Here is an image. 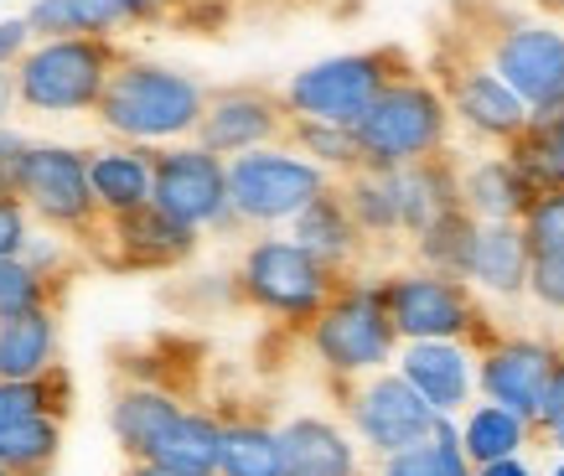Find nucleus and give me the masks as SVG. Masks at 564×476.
<instances>
[{
  "instance_id": "nucleus-45",
  "label": "nucleus",
  "mask_w": 564,
  "mask_h": 476,
  "mask_svg": "<svg viewBox=\"0 0 564 476\" xmlns=\"http://www.w3.org/2000/svg\"><path fill=\"white\" fill-rule=\"evenodd\" d=\"M11 99H21V94H17V78L0 68V125H6V115H11Z\"/></svg>"
},
{
  "instance_id": "nucleus-32",
  "label": "nucleus",
  "mask_w": 564,
  "mask_h": 476,
  "mask_svg": "<svg viewBox=\"0 0 564 476\" xmlns=\"http://www.w3.org/2000/svg\"><path fill=\"white\" fill-rule=\"evenodd\" d=\"M295 145L306 151V161H316L322 171H362V145L352 125H322V119H295L291 125Z\"/></svg>"
},
{
  "instance_id": "nucleus-43",
  "label": "nucleus",
  "mask_w": 564,
  "mask_h": 476,
  "mask_svg": "<svg viewBox=\"0 0 564 476\" xmlns=\"http://www.w3.org/2000/svg\"><path fill=\"white\" fill-rule=\"evenodd\" d=\"M26 42H32V21H26V17H6V21H0V68L21 63V57L32 52Z\"/></svg>"
},
{
  "instance_id": "nucleus-35",
  "label": "nucleus",
  "mask_w": 564,
  "mask_h": 476,
  "mask_svg": "<svg viewBox=\"0 0 564 476\" xmlns=\"http://www.w3.org/2000/svg\"><path fill=\"white\" fill-rule=\"evenodd\" d=\"M42 306V270H32L26 259H0V316Z\"/></svg>"
},
{
  "instance_id": "nucleus-6",
  "label": "nucleus",
  "mask_w": 564,
  "mask_h": 476,
  "mask_svg": "<svg viewBox=\"0 0 564 476\" xmlns=\"http://www.w3.org/2000/svg\"><path fill=\"white\" fill-rule=\"evenodd\" d=\"M332 264L301 249L295 238H259L239 264V285L259 311H274L285 322H316L326 301L337 295Z\"/></svg>"
},
{
  "instance_id": "nucleus-26",
  "label": "nucleus",
  "mask_w": 564,
  "mask_h": 476,
  "mask_svg": "<svg viewBox=\"0 0 564 476\" xmlns=\"http://www.w3.org/2000/svg\"><path fill=\"white\" fill-rule=\"evenodd\" d=\"M529 445V420L513 414L502 404H477L466 409L462 420V451L471 466H492V461H508Z\"/></svg>"
},
{
  "instance_id": "nucleus-18",
  "label": "nucleus",
  "mask_w": 564,
  "mask_h": 476,
  "mask_svg": "<svg viewBox=\"0 0 564 476\" xmlns=\"http://www.w3.org/2000/svg\"><path fill=\"white\" fill-rule=\"evenodd\" d=\"M115 244H120L124 264H140V270H166L176 259H187L197 249V228L176 223L172 213H161L155 203L135 207V213H120L115 218Z\"/></svg>"
},
{
  "instance_id": "nucleus-30",
  "label": "nucleus",
  "mask_w": 564,
  "mask_h": 476,
  "mask_svg": "<svg viewBox=\"0 0 564 476\" xmlns=\"http://www.w3.org/2000/svg\"><path fill=\"white\" fill-rule=\"evenodd\" d=\"M477 228L481 223L456 207V213H445L441 223H430L425 234L414 238V249H420V264L425 270H441V274H462L466 280V259H471V244H477Z\"/></svg>"
},
{
  "instance_id": "nucleus-12",
  "label": "nucleus",
  "mask_w": 564,
  "mask_h": 476,
  "mask_svg": "<svg viewBox=\"0 0 564 476\" xmlns=\"http://www.w3.org/2000/svg\"><path fill=\"white\" fill-rule=\"evenodd\" d=\"M441 94H445V104H451V115L462 119L471 136L497 140V145H513V140L533 125L529 104L502 84V73H497L492 63H477V57L445 63V88Z\"/></svg>"
},
{
  "instance_id": "nucleus-46",
  "label": "nucleus",
  "mask_w": 564,
  "mask_h": 476,
  "mask_svg": "<svg viewBox=\"0 0 564 476\" xmlns=\"http://www.w3.org/2000/svg\"><path fill=\"white\" fill-rule=\"evenodd\" d=\"M130 476H192V472H172V466H161V461H140Z\"/></svg>"
},
{
  "instance_id": "nucleus-7",
  "label": "nucleus",
  "mask_w": 564,
  "mask_h": 476,
  "mask_svg": "<svg viewBox=\"0 0 564 476\" xmlns=\"http://www.w3.org/2000/svg\"><path fill=\"white\" fill-rule=\"evenodd\" d=\"M311 347L332 374H378L399 347L383 285H347L311 322Z\"/></svg>"
},
{
  "instance_id": "nucleus-47",
  "label": "nucleus",
  "mask_w": 564,
  "mask_h": 476,
  "mask_svg": "<svg viewBox=\"0 0 564 476\" xmlns=\"http://www.w3.org/2000/svg\"><path fill=\"white\" fill-rule=\"evenodd\" d=\"M544 11H554V17H564V0H539Z\"/></svg>"
},
{
  "instance_id": "nucleus-34",
  "label": "nucleus",
  "mask_w": 564,
  "mask_h": 476,
  "mask_svg": "<svg viewBox=\"0 0 564 476\" xmlns=\"http://www.w3.org/2000/svg\"><path fill=\"white\" fill-rule=\"evenodd\" d=\"M523 238H529L533 255H554V249H564V187L533 197V207L523 213Z\"/></svg>"
},
{
  "instance_id": "nucleus-22",
  "label": "nucleus",
  "mask_w": 564,
  "mask_h": 476,
  "mask_svg": "<svg viewBox=\"0 0 564 476\" xmlns=\"http://www.w3.org/2000/svg\"><path fill=\"white\" fill-rule=\"evenodd\" d=\"M88 182H94V197L104 213H115V218L135 213L155 197V151L124 145V151L88 155Z\"/></svg>"
},
{
  "instance_id": "nucleus-27",
  "label": "nucleus",
  "mask_w": 564,
  "mask_h": 476,
  "mask_svg": "<svg viewBox=\"0 0 564 476\" xmlns=\"http://www.w3.org/2000/svg\"><path fill=\"white\" fill-rule=\"evenodd\" d=\"M218 476H285L280 430L249 425V420H239V425H223Z\"/></svg>"
},
{
  "instance_id": "nucleus-16",
  "label": "nucleus",
  "mask_w": 564,
  "mask_h": 476,
  "mask_svg": "<svg viewBox=\"0 0 564 476\" xmlns=\"http://www.w3.org/2000/svg\"><path fill=\"white\" fill-rule=\"evenodd\" d=\"M399 374L420 389V399L435 414H462L471 404L477 368H471V353H466L462 342H410L399 353Z\"/></svg>"
},
{
  "instance_id": "nucleus-38",
  "label": "nucleus",
  "mask_w": 564,
  "mask_h": 476,
  "mask_svg": "<svg viewBox=\"0 0 564 476\" xmlns=\"http://www.w3.org/2000/svg\"><path fill=\"white\" fill-rule=\"evenodd\" d=\"M529 295L549 311H564V249H554V255H533Z\"/></svg>"
},
{
  "instance_id": "nucleus-33",
  "label": "nucleus",
  "mask_w": 564,
  "mask_h": 476,
  "mask_svg": "<svg viewBox=\"0 0 564 476\" xmlns=\"http://www.w3.org/2000/svg\"><path fill=\"white\" fill-rule=\"evenodd\" d=\"M78 36H109L124 21H140L155 0H68Z\"/></svg>"
},
{
  "instance_id": "nucleus-25",
  "label": "nucleus",
  "mask_w": 564,
  "mask_h": 476,
  "mask_svg": "<svg viewBox=\"0 0 564 476\" xmlns=\"http://www.w3.org/2000/svg\"><path fill=\"white\" fill-rule=\"evenodd\" d=\"M57 347V326L47 306L0 316V378H42Z\"/></svg>"
},
{
  "instance_id": "nucleus-3",
  "label": "nucleus",
  "mask_w": 564,
  "mask_h": 476,
  "mask_svg": "<svg viewBox=\"0 0 564 476\" xmlns=\"http://www.w3.org/2000/svg\"><path fill=\"white\" fill-rule=\"evenodd\" d=\"M115 78V52L104 36H57L36 42L17 63V94L36 115H78L99 109L104 88Z\"/></svg>"
},
{
  "instance_id": "nucleus-48",
  "label": "nucleus",
  "mask_w": 564,
  "mask_h": 476,
  "mask_svg": "<svg viewBox=\"0 0 564 476\" xmlns=\"http://www.w3.org/2000/svg\"><path fill=\"white\" fill-rule=\"evenodd\" d=\"M549 476H564V461H560V466H554V472H549Z\"/></svg>"
},
{
  "instance_id": "nucleus-49",
  "label": "nucleus",
  "mask_w": 564,
  "mask_h": 476,
  "mask_svg": "<svg viewBox=\"0 0 564 476\" xmlns=\"http://www.w3.org/2000/svg\"><path fill=\"white\" fill-rule=\"evenodd\" d=\"M155 6H182V0H155Z\"/></svg>"
},
{
  "instance_id": "nucleus-40",
  "label": "nucleus",
  "mask_w": 564,
  "mask_h": 476,
  "mask_svg": "<svg viewBox=\"0 0 564 476\" xmlns=\"http://www.w3.org/2000/svg\"><path fill=\"white\" fill-rule=\"evenodd\" d=\"M26 213H21L17 197H0V259H17L26 255Z\"/></svg>"
},
{
  "instance_id": "nucleus-31",
  "label": "nucleus",
  "mask_w": 564,
  "mask_h": 476,
  "mask_svg": "<svg viewBox=\"0 0 564 476\" xmlns=\"http://www.w3.org/2000/svg\"><path fill=\"white\" fill-rule=\"evenodd\" d=\"M52 456H57V420L47 409L0 425V466L6 472H42Z\"/></svg>"
},
{
  "instance_id": "nucleus-11",
  "label": "nucleus",
  "mask_w": 564,
  "mask_h": 476,
  "mask_svg": "<svg viewBox=\"0 0 564 476\" xmlns=\"http://www.w3.org/2000/svg\"><path fill=\"white\" fill-rule=\"evenodd\" d=\"M441 420L445 414H435L404 374H373L352 393V425H358L362 445H373L378 456H393V451H410V445L430 441Z\"/></svg>"
},
{
  "instance_id": "nucleus-39",
  "label": "nucleus",
  "mask_w": 564,
  "mask_h": 476,
  "mask_svg": "<svg viewBox=\"0 0 564 476\" xmlns=\"http://www.w3.org/2000/svg\"><path fill=\"white\" fill-rule=\"evenodd\" d=\"M26 21H32V36H42V42H57V36H78L68 0H32Z\"/></svg>"
},
{
  "instance_id": "nucleus-20",
  "label": "nucleus",
  "mask_w": 564,
  "mask_h": 476,
  "mask_svg": "<svg viewBox=\"0 0 564 476\" xmlns=\"http://www.w3.org/2000/svg\"><path fill=\"white\" fill-rule=\"evenodd\" d=\"M280 456L285 476H358V445L316 414H301L280 430Z\"/></svg>"
},
{
  "instance_id": "nucleus-44",
  "label": "nucleus",
  "mask_w": 564,
  "mask_h": 476,
  "mask_svg": "<svg viewBox=\"0 0 564 476\" xmlns=\"http://www.w3.org/2000/svg\"><path fill=\"white\" fill-rule=\"evenodd\" d=\"M477 476H533V472L518 456H508V461H492V466H477Z\"/></svg>"
},
{
  "instance_id": "nucleus-15",
  "label": "nucleus",
  "mask_w": 564,
  "mask_h": 476,
  "mask_svg": "<svg viewBox=\"0 0 564 476\" xmlns=\"http://www.w3.org/2000/svg\"><path fill=\"white\" fill-rule=\"evenodd\" d=\"M17 197H26L42 218L63 223V228L88 223L99 207L94 182H88V155L68 151V145H26Z\"/></svg>"
},
{
  "instance_id": "nucleus-28",
  "label": "nucleus",
  "mask_w": 564,
  "mask_h": 476,
  "mask_svg": "<svg viewBox=\"0 0 564 476\" xmlns=\"http://www.w3.org/2000/svg\"><path fill=\"white\" fill-rule=\"evenodd\" d=\"M508 155L529 171V182L539 192L564 187V109H554V115H533V125L508 145Z\"/></svg>"
},
{
  "instance_id": "nucleus-23",
  "label": "nucleus",
  "mask_w": 564,
  "mask_h": 476,
  "mask_svg": "<svg viewBox=\"0 0 564 476\" xmlns=\"http://www.w3.org/2000/svg\"><path fill=\"white\" fill-rule=\"evenodd\" d=\"M187 409L176 404L172 393H155V389H124L120 399H115V414H109V425H115V435H120V445L130 451V456L151 461L155 445L172 435V425L182 420Z\"/></svg>"
},
{
  "instance_id": "nucleus-50",
  "label": "nucleus",
  "mask_w": 564,
  "mask_h": 476,
  "mask_svg": "<svg viewBox=\"0 0 564 476\" xmlns=\"http://www.w3.org/2000/svg\"><path fill=\"white\" fill-rule=\"evenodd\" d=\"M0 476H11V472H6V466H0Z\"/></svg>"
},
{
  "instance_id": "nucleus-41",
  "label": "nucleus",
  "mask_w": 564,
  "mask_h": 476,
  "mask_svg": "<svg viewBox=\"0 0 564 476\" xmlns=\"http://www.w3.org/2000/svg\"><path fill=\"white\" fill-rule=\"evenodd\" d=\"M539 435H544L549 445H560L564 451V363H560V374H554V383H549L544 393V409H539Z\"/></svg>"
},
{
  "instance_id": "nucleus-10",
  "label": "nucleus",
  "mask_w": 564,
  "mask_h": 476,
  "mask_svg": "<svg viewBox=\"0 0 564 476\" xmlns=\"http://www.w3.org/2000/svg\"><path fill=\"white\" fill-rule=\"evenodd\" d=\"M487 63L502 73V84L529 104L533 115L564 109V32L549 21H513L492 36Z\"/></svg>"
},
{
  "instance_id": "nucleus-29",
  "label": "nucleus",
  "mask_w": 564,
  "mask_h": 476,
  "mask_svg": "<svg viewBox=\"0 0 564 476\" xmlns=\"http://www.w3.org/2000/svg\"><path fill=\"white\" fill-rule=\"evenodd\" d=\"M343 197L362 234H404V207H399V176L393 171H373V166L352 171Z\"/></svg>"
},
{
  "instance_id": "nucleus-9",
  "label": "nucleus",
  "mask_w": 564,
  "mask_h": 476,
  "mask_svg": "<svg viewBox=\"0 0 564 476\" xmlns=\"http://www.w3.org/2000/svg\"><path fill=\"white\" fill-rule=\"evenodd\" d=\"M161 213H172L187 228H223L234 218L228 197V161L213 155L207 145H172L155 151V197Z\"/></svg>"
},
{
  "instance_id": "nucleus-37",
  "label": "nucleus",
  "mask_w": 564,
  "mask_h": 476,
  "mask_svg": "<svg viewBox=\"0 0 564 476\" xmlns=\"http://www.w3.org/2000/svg\"><path fill=\"white\" fill-rule=\"evenodd\" d=\"M52 404V393L42 378H0V425L21 420V414H42Z\"/></svg>"
},
{
  "instance_id": "nucleus-24",
  "label": "nucleus",
  "mask_w": 564,
  "mask_h": 476,
  "mask_svg": "<svg viewBox=\"0 0 564 476\" xmlns=\"http://www.w3.org/2000/svg\"><path fill=\"white\" fill-rule=\"evenodd\" d=\"M291 238L301 244V249H311L322 264H332V270H337L343 259H352L362 228H358V218H352V207H347L343 192L326 187L322 197H316V203L295 218V234Z\"/></svg>"
},
{
  "instance_id": "nucleus-1",
  "label": "nucleus",
  "mask_w": 564,
  "mask_h": 476,
  "mask_svg": "<svg viewBox=\"0 0 564 476\" xmlns=\"http://www.w3.org/2000/svg\"><path fill=\"white\" fill-rule=\"evenodd\" d=\"M99 115L130 145H155V140L197 136V125L207 115V94L197 78H187L176 68L124 63V68H115L109 88H104Z\"/></svg>"
},
{
  "instance_id": "nucleus-5",
  "label": "nucleus",
  "mask_w": 564,
  "mask_h": 476,
  "mask_svg": "<svg viewBox=\"0 0 564 476\" xmlns=\"http://www.w3.org/2000/svg\"><path fill=\"white\" fill-rule=\"evenodd\" d=\"M326 187V171L285 145H259L228 161V197L239 223H295Z\"/></svg>"
},
{
  "instance_id": "nucleus-13",
  "label": "nucleus",
  "mask_w": 564,
  "mask_h": 476,
  "mask_svg": "<svg viewBox=\"0 0 564 476\" xmlns=\"http://www.w3.org/2000/svg\"><path fill=\"white\" fill-rule=\"evenodd\" d=\"M564 353L549 347V342H533V337H513V342H492L481 353V368H477V389L487 393V404H502L523 414V420H539L544 409V393L560 374Z\"/></svg>"
},
{
  "instance_id": "nucleus-2",
  "label": "nucleus",
  "mask_w": 564,
  "mask_h": 476,
  "mask_svg": "<svg viewBox=\"0 0 564 476\" xmlns=\"http://www.w3.org/2000/svg\"><path fill=\"white\" fill-rule=\"evenodd\" d=\"M352 130H358V145H362V166L399 171V166H414V161H430V155H445L451 104L425 78H393Z\"/></svg>"
},
{
  "instance_id": "nucleus-19",
  "label": "nucleus",
  "mask_w": 564,
  "mask_h": 476,
  "mask_svg": "<svg viewBox=\"0 0 564 476\" xmlns=\"http://www.w3.org/2000/svg\"><path fill=\"white\" fill-rule=\"evenodd\" d=\"M529 270L533 249L523 238V223H481L471 259H466V280L492 295H518V290H529Z\"/></svg>"
},
{
  "instance_id": "nucleus-36",
  "label": "nucleus",
  "mask_w": 564,
  "mask_h": 476,
  "mask_svg": "<svg viewBox=\"0 0 564 476\" xmlns=\"http://www.w3.org/2000/svg\"><path fill=\"white\" fill-rule=\"evenodd\" d=\"M378 476H456L451 472V461H445V451L435 445V435L420 445H410V451H393V456H383V472Z\"/></svg>"
},
{
  "instance_id": "nucleus-14",
  "label": "nucleus",
  "mask_w": 564,
  "mask_h": 476,
  "mask_svg": "<svg viewBox=\"0 0 564 476\" xmlns=\"http://www.w3.org/2000/svg\"><path fill=\"white\" fill-rule=\"evenodd\" d=\"M295 125V115L285 109L280 94L264 88H223L207 99V115L197 125V145H207L213 155H243L259 145H274Z\"/></svg>"
},
{
  "instance_id": "nucleus-17",
  "label": "nucleus",
  "mask_w": 564,
  "mask_h": 476,
  "mask_svg": "<svg viewBox=\"0 0 564 476\" xmlns=\"http://www.w3.org/2000/svg\"><path fill=\"white\" fill-rule=\"evenodd\" d=\"M539 187L529 182V171L518 166L513 155H487L462 176V203L477 223H523L533 207Z\"/></svg>"
},
{
  "instance_id": "nucleus-21",
  "label": "nucleus",
  "mask_w": 564,
  "mask_h": 476,
  "mask_svg": "<svg viewBox=\"0 0 564 476\" xmlns=\"http://www.w3.org/2000/svg\"><path fill=\"white\" fill-rule=\"evenodd\" d=\"M399 207H404V234H425L430 223H441L445 213H456L462 203V176L451 171L445 155H430V161H414V166H399Z\"/></svg>"
},
{
  "instance_id": "nucleus-8",
  "label": "nucleus",
  "mask_w": 564,
  "mask_h": 476,
  "mask_svg": "<svg viewBox=\"0 0 564 476\" xmlns=\"http://www.w3.org/2000/svg\"><path fill=\"white\" fill-rule=\"evenodd\" d=\"M383 301L404 342H466L477 337V301L462 274L404 270L383 280Z\"/></svg>"
},
{
  "instance_id": "nucleus-42",
  "label": "nucleus",
  "mask_w": 564,
  "mask_h": 476,
  "mask_svg": "<svg viewBox=\"0 0 564 476\" xmlns=\"http://www.w3.org/2000/svg\"><path fill=\"white\" fill-rule=\"evenodd\" d=\"M21 161H26V140H21L17 130H6V125H0V197H17Z\"/></svg>"
},
{
  "instance_id": "nucleus-4",
  "label": "nucleus",
  "mask_w": 564,
  "mask_h": 476,
  "mask_svg": "<svg viewBox=\"0 0 564 476\" xmlns=\"http://www.w3.org/2000/svg\"><path fill=\"white\" fill-rule=\"evenodd\" d=\"M399 73V52L378 47V52H347V57H326V63H311L306 73H295L285 84V109L295 119H322V125H358L373 99Z\"/></svg>"
}]
</instances>
